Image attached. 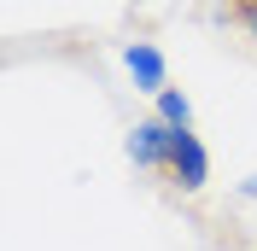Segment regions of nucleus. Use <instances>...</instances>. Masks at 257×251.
<instances>
[{"label":"nucleus","instance_id":"nucleus-1","mask_svg":"<svg viewBox=\"0 0 257 251\" xmlns=\"http://www.w3.org/2000/svg\"><path fill=\"white\" fill-rule=\"evenodd\" d=\"M170 181H176L181 193H199L210 181V158H205V146H199L193 129H176V146H170Z\"/></svg>","mask_w":257,"mask_h":251},{"label":"nucleus","instance_id":"nucleus-2","mask_svg":"<svg viewBox=\"0 0 257 251\" xmlns=\"http://www.w3.org/2000/svg\"><path fill=\"white\" fill-rule=\"evenodd\" d=\"M170 146H176V129L164 117H146V123L128 129V158L141 170H170Z\"/></svg>","mask_w":257,"mask_h":251},{"label":"nucleus","instance_id":"nucleus-3","mask_svg":"<svg viewBox=\"0 0 257 251\" xmlns=\"http://www.w3.org/2000/svg\"><path fill=\"white\" fill-rule=\"evenodd\" d=\"M123 64H128V76H135V88H141V94H152V99L164 94V53L152 47V41H128Z\"/></svg>","mask_w":257,"mask_h":251},{"label":"nucleus","instance_id":"nucleus-4","mask_svg":"<svg viewBox=\"0 0 257 251\" xmlns=\"http://www.w3.org/2000/svg\"><path fill=\"white\" fill-rule=\"evenodd\" d=\"M158 117L170 129H193V105H187V94H181V88H164L158 94Z\"/></svg>","mask_w":257,"mask_h":251},{"label":"nucleus","instance_id":"nucleus-5","mask_svg":"<svg viewBox=\"0 0 257 251\" xmlns=\"http://www.w3.org/2000/svg\"><path fill=\"white\" fill-rule=\"evenodd\" d=\"M234 18H240L245 30H251V35H257V0H234Z\"/></svg>","mask_w":257,"mask_h":251},{"label":"nucleus","instance_id":"nucleus-6","mask_svg":"<svg viewBox=\"0 0 257 251\" xmlns=\"http://www.w3.org/2000/svg\"><path fill=\"white\" fill-rule=\"evenodd\" d=\"M240 193H245V199H257V175H251V181H245V187H240Z\"/></svg>","mask_w":257,"mask_h":251}]
</instances>
